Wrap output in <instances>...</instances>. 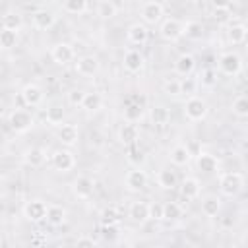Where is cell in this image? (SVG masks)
Segmentation results:
<instances>
[{"mask_svg": "<svg viewBox=\"0 0 248 248\" xmlns=\"http://www.w3.org/2000/svg\"><path fill=\"white\" fill-rule=\"evenodd\" d=\"M101 223H120V213L114 205H108L101 211Z\"/></svg>", "mask_w": 248, "mask_h": 248, "instance_id": "43", "label": "cell"}, {"mask_svg": "<svg viewBox=\"0 0 248 248\" xmlns=\"http://www.w3.org/2000/svg\"><path fill=\"white\" fill-rule=\"evenodd\" d=\"M74 70L78 76H83V78H93L99 70H101V62L95 54H83L79 58H76L74 62Z\"/></svg>", "mask_w": 248, "mask_h": 248, "instance_id": "9", "label": "cell"}, {"mask_svg": "<svg viewBox=\"0 0 248 248\" xmlns=\"http://www.w3.org/2000/svg\"><path fill=\"white\" fill-rule=\"evenodd\" d=\"M101 107H103V97H101V93H97V91H85V97H83L79 108H83L85 112H97Z\"/></svg>", "mask_w": 248, "mask_h": 248, "instance_id": "31", "label": "cell"}, {"mask_svg": "<svg viewBox=\"0 0 248 248\" xmlns=\"http://www.w3.org/2000/svg\"><path fill=\"white\" fill-rule=\"evenodd\" d=\"M19 99L25 107H39L45 101V91L37 83H25L19 91Z\"/></svg>", "mask_w": 248, "mask_h": 248, "instance_id": "10", "label": "cell"}, {"mask_svg": "<svg viewBox=\"0 0 248 248\" xmlns=\"http://www.w3.org/2000/svg\"><path fill=\"white\" fill-rule=\"evenodd\" d=\"M120 236L118 223H101V238L105 242H116Z\"/></svg>", "mask_w": 248, "mask_h": 248, "instance_id": "36", "label": "cell"}, {"mask_svg": "<svg viewBox=\"0 0 248 248\" xmlns=\"http://www.w3.org/2000/svg\"><path fill=\"white\" fill-rule=\"evenodd\" d=\"M149 118L153 126H167L170 120V110L165 105H153L149 108Z\"/></svg>", "mask_w": 248, "mask_h": 248, "instance_id": "29", "label": "cell"}, {"mask_svg": "<svg viewBox=\"0 0 248 248\" xmlns=\"http://www.w3.org/2000/svg\"><path fill=\"white\" fill-rule=\"evenodd\" d=\"M21 159H23V163H25L27 167L39 169V167H43V165L46 163V149L41 147V145H31V147H27V149L21 153Z\"/></svg>", "mask_w": 248, "mask_h": 248, "instance_id": "15", "label": "cell"}, {"mask_svg": "<svg viewBox=\"0 0 248 248\" xmlns=\"http://www.w3.org/2000/svg\"><path fill=\"white\" fill-rule=\"evenodd\" d=\"M246 35H248V27L244 23H232L227 29V39L231 45H242L246 41Z\"/></svg>", "mask_w": 248, "mask_h": 248, "instance_id": "30", "label": "cell"}, {"mask_svg": "<svg viewBox=\"0 0 248 248\" xmlns=\"http://www.w3.org/2000/svg\"><path fill=\"white\" fill-rule=\"evenodd\" d=\"M163 93H167L169 97H178L180 95V79L176 78H169L163 81Z\"/></svg>", "mask_w": 248, "mask_h": 248, "instance_id": "42", "label": "cell"}, {"mask_svg": "<svg viewBox=\"0 0 248 248\" xmlns=\"http://www.w3.org/2000/svg\"><path fill=\"white\" fill-rule=\"evenodd\" d=\"M50 58L58 66H66L76 58V50L70 43H54L50 46Z\"/></svg>", "mask_w": 248, "mask_h": 248, "instance_id": "11", "label": "cell"}, {"mask_svg": "<svg viewBox=\"0 0 248 248\" xmlns=\"http://www.w3.org/2000/svg\"><path fill=\"white\" fill-rule=\"evenodd\" d=\"M178 192L184 200H196L200 198V192H202V182L196 178V176H184L182 180H178Z\"/></svg>", "mask_w": 248, "mask_h": 248, "instance_id": "18", "label": "cell"}, {"mask_svg": "<svg viewBox=\"0 0 248 248\" xmlns=\"http://www.w3.org/2000/svg\"><path fill=\"white\" fill-rule=\"evenodd\" d=\"M149 219L163 221V203H149Z\"/></svg>", "mask_w": 248, "mask_h": 248, "instance_id": "47", "label": "cell"}, {"mask_svg": "<svg viewBox=\"0 0 248 248\" xmlns=\"http://www.w3.org/2000/svg\"><path fill=\"white\" fill-rule=\"evenodd\" d=\"M217 68H219V72H221L223 76L234 78V76H238V74L242 72V58H240L238 52L227 50V52H223V54L219 56Z\"/></svg>", "mask_w": 248, "mask_h": 248, "instance_id": "4", "label": "cell"}, {"mask_svg": "<svg viewBox=\"0 0 248 248\" xmlns=\"http://www.w3.org/2000/svg\"><path fill=\"white\" fill-rule=\"evenodd\" d=\"M62 8H64L66 14L79 16V14H85V10H87V0H64Z\"/></svg>", "mask_w": 248, "mask_h": 248, "instance_id": "40", "label": "cell"}, {"mask_svg": "<svg viewBox=\"0 0 248 248\" xmlns=\"http://www.w3.org/2000/svg\"><path fill=\"white\" fill-rule=\"evenodd\" d=\"M172 70H174L176 76H182V78L192 76L194 70H196V58H194V54H190V52H182V54L174 60Z\"/></svg>", "mask_w": 248, "mask_h": 248, "instance_id": "22", "label": "cell"}, {"mask_svg": "<svg viewBox=\"0 0 248 248\" xmlns=\"http://www.w3.org/2000/svg\"><path fill=\"white\" fill-rule=\"evenodd\" d=\"M126 151H128V161L134 165V167H140L145 157H143V151L138 147V143H132V145H126Z\"/></svg>", "mask_w": 248, "mask_h": 248, "instance_id": "41", "label": "cell"}, {"mask_svg": "<svg viewBox=\"0 0 248 248\" xmlns=\"http://www.w3.org/2000/svg\"><path fill=\"white\" fill-rule=\"evenodd\" d=\"M2 27L12 29V31H19L23 27V17L17 12H8L2 16Z\"/></svg>", "mask_w": 248, "mask_h": 248, "instance_id": "38", "label": "cell"}, {"mask_svg": "<svg viewBox=\"0 0 248 248\" xmlns=\"http://www.w3.org/2000/svg\"><path fill=\"white\" fill-rule=\"evenodd\" d=\"M202 83L203 85H213L215 83V72L211 68H207V70L202 72Z\"/></svg>", "mask_w": 248, "mask_h": 248, "instance_id": "48", "label": "cell"}, {"mask_svg": "<svg viewBox=\"0 0 248 248\" xmlns=\"http://www.w3.org/2000/svg\"><path fill=\"white\" fill-rule=\"evenodd\" d=\"M17 45V31L0 27V50H10Z\"/></svg>", "mask_w": 248, "mask_h": 248, "instance_id": "35", "label": "cell"}, {"mask_svg": "<svg viewBox=\"0 0 248 248\" xmlns=\"http://www.w3.org/2000/svg\"><path fill=\"white\" fill-rule=\"evenodd\" d=\"M45 221L50 225V227H62L66 225L68 221V209L64 205H58V203H52L46 207V217Z\"/></svg>", "mask_w": 248, "mask_h": 248, "instance_id": "25", "label": "cell"}, {"mask_svg": "<svg viewBox=\"0 0 248 248\" xmlns=\"http://www.w3.org/2000/svg\"><path fill=\"white\" fill-rule=\"evenodd\" d=\"M184 215V207L178 202H165L163 203V221H178Z\"/></svg>", "mask_w": 248, "mask_h": 248, "instance_id": "32", "label": "cell"}, {"mask_svg": "<svg viewBox=\"0 0 248 248\" xmlns=\"http://www.w3.org/2000/svg\"><path fill=\"white\" fill-rule=\"evenodd\" d=\"M205 35V27L202 21H196V19H190L184 23V37L186 39H192V41H200L202 37Z\"/></svg>", "mask_w": 248, "mask_h": 248, "instance_id": "33", "label": "cell"}, {"mask_svg": "<svg viewBox=\"0 0 248 248\" xmlns=\"http://www.w3.org/2000/svg\"><path fill=\"white\" fill-rule=\"evenodd\" d=\"M244 190V174L238 170H227L219 176V192L225 198H236Z\"/></svg>", "mask_w": 248, "mask_h": 248, "instance_id": "1", "label": "cell"}, {"mask_svg": "<svg viewBox=\"0 0 248 248\" xmlns=\"http://www.w3.org/2000/svg\"><path fill=\"white\" fill-rule=\"evenodd\" d=\"M46 202L41 200V198H31L23 203L21 207V213L23 217L29 221V223H43L45 217H46Z\"/></svg>", "mask_w": 248, "mask_h": 248, "instance_id": "6", "label": "cell"}, {"mask_svg": "<svg viewBox=\"0 0 248 248\" xmlns=\"http://www.w3.org/2000/svg\"><path fill=\"white\" fill-rule=\"evenodd\" d=\"M31 21H33V27H35V29L46 31V29H50V27L56 23V14H54L52 10L43 8V10H37V12L31 16Z\"/></svg>", "mask_w": 248, "mask_h": 248, "instance_id": "23", "label": "cell"}, {"mask_svg": "<svg viewBox=\"0 0 248 248\" xmlns=\"http://www.w3.org/2000/svg\"><path fill=\"white\" fill-rule=\"evenodd\" d=\"M0 72H2V58H0Z\"/></svg>", "mask_w": 248, "mask_h": 248, "instance_id": "50", "label": "cell"}, {"mask_svg": "<svg viewBox=\"0 0 248 248\" xmlns=\"http://www.w3.org/2000/svg\"><path fill=\"white\" fill-rule=\"evenodd\" d=\"M231 108H232V114H234V116H238V118H246V116H248V97H246L244 93H240L238 97L232 99Z\"/></svg>", "mask_w": 248, "mask_h": 248, "instance_id": "39", "label": "cell"}, {"mask_svg": "<svg viewBox=\"0 0 248 248\" xmlns=\"http://www.w3.org/2000/svg\"><path fill=\"white\" fill-rule=\"evenodd\" d=\"M209 114V105L205 99L198 97V95H190L184 103V116L190 122H202L205 120V116Z\"/></svg>", "mask_w": 248, "mask_h": 248, "instance_id": "2", "label": "cell"}, {"mask_svg": "<svg viewBox=\"0 0 248 248\" xmlns=\"http://www.w3.org/2000/svg\"><path fill=\"white\" fill-rule=\"evenodd\" d=\"M83 97H85V91H83V89H78V87H74V89H70V91L66 93V101H68V105H72V107H81Z\"/></svg>", "mask_w": 248, "mask_h": 248, "instance_id": "44", "label": "cell"}, {"mask_svg": "<svg viewBox=\"0 0 248 248\" xmlns=\"http://www.w3.org/2000/svg\"><path fill=\"white\" fill-rule=\"evenodd\" d=\"M140 140V130L136 126V122H124L120 128H118V141L126 147V145H132V143H138Z\"/></svg>", "mask_w": 248, "mask_h": 248, "instance_id": "26", "label": "cell"}, {"mask_svg": "<svg viewBox=\"0 0 248 248\" xmlns=\"http://www.w3.org/2000/svg\"><path fill=\"white\" fill-rule=\"evenodd\" d=\"M124 184L130 192H141L147 188V174L141 167H132L126 176H124Z\"/></svg>", "mask_w": 248, "mask_h": 248, "instance_id": "13", "label": "cell"}, {"mask_svg": "<svg viewBox=\"0 0 248 248\" xmlns=\"http://www.w3.org/2000/svg\"><path fill=\"white\" fill-rule=\"evenodd\" d=\"M159 35L167 43H176L184 37V23L176 17H167V19H163V23L159 27Z\"/></svg>", "mask_w": 248, "mask_h": 248, "instance_id": "7", "label": "cell"}, {"mask_svg": "<svg viewBox=\"0 0 248 248\" xmlns=\"http://www.w3.org/2000/svg\"><path fill=\"white\" fill-rule=\"evenodd\" d=\"M116 12H118V8H116V4L112 0H99V4H97V16L99 17L112 19L116 16Z\"/></svg>", "mask_w": 248, "mask_h": 248, "instance_id": "37", "label": "cell"}, {"mask_svg": "<svg viewBox=\"0 0 248 248\" xmlns=\"http://www.w3.org/2000/svg\"><path fill=\"white\" fill-rule=\"evenodd\" d=\"M64 116H66V110H64L62 105H50L45 112V120L50 126H60L64 122Z\"/></svg>", "mask_w": 248, "mask_h": 248, "instance_id": "34", "label": "cell"}, {"mask_svg": "<svg viewBox=\"0 0 248 248\" xmlns=\"http://www.w3.org/2000/svg\"><path fill=\"white\" fill-rule=\"evenodd\" d=\"M163 16H165V8H163V4H161L159 0H147V2L141 6V10H140L141 23H145V25H155V23H159V21L163 19Z\"/></svg>", "mask_w": 248, "mask_h": 248, "instance_id": "8", "label": "cell"}, {"mask_svg": "<svg viewBox=\"0 0 248 248\" xmlns=\"http://www.w3.org/2000/svg\"><path fill=\"white\" fill-rule=\"evenodd\" d=\"M223 209V200L217 194H207L202 198V213L205 217H217L219 211Z\"/></svg>", "mask_w": 248, "mask_h": 248, "instance_id": "27", "label": "cell"}, {"mask_svg": "<svg viewBox=\"0 0 248 248\" xmlns=\"http://www.w3.org/2000/svg\"><path fill=\"white\" fill-rule=\"evenodd\" d=\"M157 184L163 190H174L178 186V174L170 167H163L157 170Z\"/></svg>", "mask_w": 248, "mask_h": 248, "instance_id": "28", "label": "cell"}, {"mask_svg": "<svg viewBox=\"0 0 248 248\" xmlns=\"http://www.w3.org/2000/svg\"><path fill=\"white\" fill-rule=\"evenodd\" d=\"M122 66H124V70H126L128 74H140V72L143 70V66H145V58H143V54H141L140 50L130 48V50L124 52Z\"/></svg>", "mask_w": 248, "mask_h": 248, "instance_id": "17", "label": "cell"}, {"mask_svg": "<svg viewBox=\"0 0 248 248\" xmlns=\"http://www.w3.org/2000/svg\"><path fill=\"white\" fill-rule=\"evenodd\" d=\"M56 140L64 145V147H72L78 143L79 140V130L76 124H60L56 130Z\"/></svg>", "mask_w": 248, "mask_h": 248, "instance_id": "21", "label": "cell"}, {"mask_svg": "<svg viewBox=\"0 0 248 248\" xmlns=\"http://www.w3.org/2000/svg\"><path fill=\"white\" fill-rule=\"evenodd\" d=\"M196 167L203 174H215L219 170V159L209 151H200L196 155Z\"/></svg>", "mask_w": 248, "mask_h": 248, "instance_id": "19", "label": "cell"}, {"mask_svg": "<svg viewBox=\"0 0 248 248\" xmlns=\"http://www.w3.org/2000/svg\"><path fill=\"white\" fill-rule=\"evenodd\" d=\"M93 190H95V182L87 174H79L72 180V194L78 200H89L93 196Z\"/></svg>", "mask_w": 248, "mask_h": 248, "instance_id": "14", "label": "cell"}, {"mask_svg": "<svg viewBox=\"0 0 248 248\" xmlns=\"http://www.w3.org/2000/svg\"><path fill=\"white\" fill-rule=\"evenodd\" d=\"M143 108H145V103L140 95H130L124 103V120L126 122H138L141 120L143 116Z\"/></svg>", "mask_w": 248, "mask_h": 248, "instance_id": "12", "label": "cell"}, {"mask_svg": "<svg viewBox=\"0 0 248 248\" xmlns=\"http://www.w3.org/2000/svg\"><path fill=\"white\" fill-rule=\"evenodd\" d=\"M196 87H198V81L190 76H186L184 79H180V95H194L196 93Z\"/></svg>", "mask_w": 248, "mask_h": 248, "instance_id": "45", "label": "cell"}, {"mask_svg": "<svg viewBox=\"0 0 248 248\" xmlns=\"http://www.w3.org/2000/svg\"><path fill=\"white\" fill-rule=\"evenodd\" d=\"M209 4L215 12H229L232 8L234 0H209Z\"/></svg>", "mask_w": 248, "mask_h": 248, "instance_id": "46", "label": "cell"}, {"mask_svg": "<svg viewBox=\"0 0 248 248\" xmlns=\"http://www.w3.org/2000/svg\"><path fill=\"white\" fill-rule=\"evenodd\" d=\"M169 161L174 165V167H186L190 161H192V151L188 145L184 143H176L170 147L169 151Z\"/></svg>", "mask_w": 248, "mask_h": 248, "instance_id": "24", "label": "cell"}, {"mask_svg": "<svg viewBox=\"0 0 248 248\" xmlns=\"http://www.w3.org/2000/svg\"><path fill=\"white\" fill-rule=\"evenodd\" d=\"M128 219L136 225H143L149 221V203L147 202H141V200H136L130 203L128 207Z\"/></svg>", "mask_w": 248, "mask_h": 248, "instance_id": "20", "label": "cell"}, {"mask_svg": "<svg viewBox=\"0 0 248 248\" xmlns=\"http://www.w3.org/2000/svg\"><path fill=\"white\" fill-rule=\"evenodd\" d=\"M50 165L58 172H70L76 169V155L70 151V147L54 149L50 155Z\"/></svg>", "mask_w": 248, "mask_h": 248, "instance_id": "5", "label": "cell"}, {"mask_svg": "<svg viewBox=\"0 0 248 248\" xmlns=\"http://www.w3.org/2000/svg\"><path fill=\"white\" fill-rule=\"evenodd\" d=\"M147 39H149V29H147V25L141 23V21H136V23H132V25L126 29V41H128L130 45L141 46V45L147 43Z\"/></svg>", "mask_w": 248, "mask_h": 248, "instance_id": "16", "label": "cell"}, {"mask_svg": "<svg viewBox=\"0 0 248 248\" xmlns=\"http://www.w3.org/2000/svg\"><path fill=\"white\" fill-rule=\"evenodd\" d=\"M8 126L16 134H25L35 126V118L27 108H14L8 114Z\"/></svg>", "mask_w": 248, "mask_h": 248, "instance_id": "3", "label": "cell"}, {"mask_svg": "<svg viewBox=\"0 0 248 248\" xmlns=\"http://www.w3.org/2000/svg\"><path fill=\"white\" fill-rule=\"evenodd\" d=\"M97 244V240L93 238V236H78L76 238V246H95Z\"/></svg>", "mask_w": 248, "mask_h": 248, "instance_id": "49", "label": "cell"}]
</instances>
